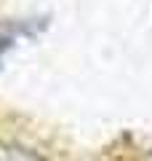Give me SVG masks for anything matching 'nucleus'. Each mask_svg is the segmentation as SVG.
<instances>
[{
	"label": "nucleus",
	"instance_id": "f257e3e1",
	"mask_svg": "<svg viewBox=\"0 0 152 161\" xmlns=\"http://www.w3.org/2000/svg\"><path fill=\"white\" fill-rule=\"evenodd\" d=\"M0 161H43V156L19 142H0Z\"/></svg>",
	"mask_w": 152,
	"mask_h": 161
}]
</instances>
